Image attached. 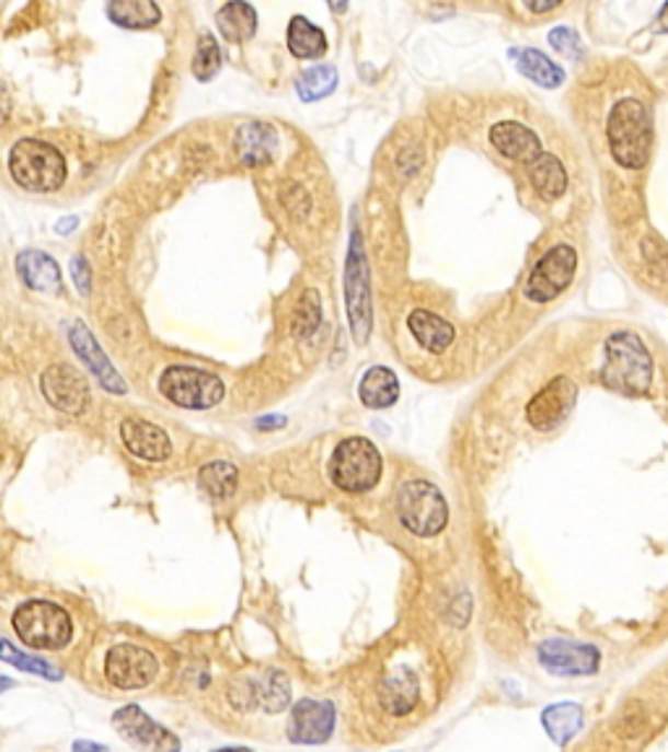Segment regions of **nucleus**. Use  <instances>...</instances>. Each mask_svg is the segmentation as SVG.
Returning a JSON list of instances; mask_svg holds the SVG:
<instances>
[{"mask_svg": "<svg viewBox=\"0 0 668 752\" xmlns=\"http://www.w3.org/2000/svg\"><path fill=\"white\" fill-rule=\"evenodd\" d=\"M528 9L535 11V13H546V11L558 9V3H528Z\"/></svg>", "mask_w": 668, "mask_h": 752, "instance_id": "obj_41", "label": "nucleus"}, {"mask_svg": "<svg viewBox=\"0 0 668 752\" xmlns=\"http://www.w3.org/2000/svg\"><path fill=\"white\" fill-rule=\"evenodd\" d=\"M113 729L141 752H181V740L157 724L139 706H123L113 714Z\"/></svg>", "mask_w": 668, "mask_h": 752, "instance_id": "obj_11", "label": "nucleus"}, {"mask_svg": "<svg viewBox=\"0 0 668 752\" xmlns=\"http://www.w3.org/2000/svg\"><path fill=\"white\" fill-rule=\"evenodd\" d=\"M528 178L533 183L535 194L543 196L546 201H554L558 196H564L567 192V171H564L562 160L554 158V154L543 152L541 158H535L528 165Z\"/></svg>", "mask_w": 668, "mask_h": 752, "instance_id": "obj_24", "label": "nucleus"}, {"mask_svg": "<svg viewBox=\"0 0 668 752\" xmlns=\"http://www.w3.org/2000/svg\"><path fill=\"white\" fill-rule=\"evenodd\" d=\"M77 217H66V220H60L58 222V225H56V230H58V233L60 235H64V233H71V228H77Z\"/></svg>", "mask_w": 668, "mask_h": 752, "instance_id": "obj_40", "label": "nucleus"}, {"mask_svg": "<svg viewBox=\"0 0 668 752\" xmlns=\"http://www.w3.org/2000/svg\"><path fill=\"white\" fill-rule=\"evenodd\" d=\"M71 275H73V282H77L79 293L81 296L90 293V290H92V275H90V264H87L84 256H73Z\"/></svg>", "mask_w": 668, "mask_h": 752, "instance_id": "obj_37", "label": "nucleus"}, {"mask_svg": "<svg viewBox=\"0 0 668 752\" xmlns=\"http://www.w3.org/2000/svg\"><path fill=\"white\" fill-rule=\"evenodd\" d=\"M583 708L577 703H554L541 714V724L546 729V734L556 744H567L577 737V731L583 729Z\"/></svg>", "mask_w": 668, "mask_h": 752, "instance_id": "obj_27", "label": "nucleus"}, {"mask_svg": "<svg viewBox=\"0 0 668 752\" xmlns=\"http://www.w3.org/2000/svg\"><path fill=\"white\" fill-rule=\"evenodd\" d=\"M358 397L366 408H390L400 397V382L387 366H371L358 384Z\"/></svg>", "mask_w": 668, "mask_h": 752, "instance_id": "obj_23", "label": "nucleus"}, {"mask_svg": "<svg viewBox=\"0 0 668 752\" xmlns=\"http://www.w3.org/2000/svg\"><path fill=\"white\" fill-rule=\"evenodd\" d=\"M606 134H609L611 154L619 165L626 171L645 167L653 147V118L645 103L626 97L613 105Z\"/></svg>", "mask_w": 668, "mask_h": 752, "instance_id": "obj_1", "label": "nucleus"}, {"mask_svg": "<svg viewBox=\"0 0 668 752\" xmlns=\"http://www.w3.org/2000/svg\"><path fill=\"white\" fill-rule=\"evenodd\" d=\"M105 13L113 24L126 30H147L162 19L160 5L152 0H113L105 5Z\"/></svg>", "mask_w": 668, "mask_h": 752, "instance_id": "obj_26", "label": "nucleus"}, {"mask_svg": "<svg viewBox=\"0 0 668 752\" xmlns=\"http://www.w3.org/2000/svg\"><path fill=\"white\" fill-rule=\"evenodd\" d=\"M418 676L411 669H402V672L387 676L379 687V703L387 714L392 716H405L418 706Z\"/></svg>", "mask_w": 668, "mask_h": 752, "instance_id": "obj_22", "label": "nucleus"}, {"mask_svg": "<svg viewBox=\"0 0 668 752\" xmlns=\"http://www.w3.org/2000/svg\"><path fill=\"white\" fill-rule=\"evenodd\" d=\"M204 491L215 499H230L238 489V467L228 460H215L199 471Z\"/></svg>", "mask_w": 668, "mask_h": 752, "instance_id": "obj_32", "label": "nucleus"}, {"mask_svg": "<svg viewBox=\"0 0 668 752\" xmlns=\"http://www.w3.org/2000/svg\"><path fill=\"white\" fill-rule=\"evenodd\" d=\"M73 752H111V750L102 748V744L92 742V740H77L73 742Z\"/></svg>", "mask_w": 668, "mask_h": 752, "instance_id": "obj_39", "label": "nucleus"}, {"mask_svg": "<svg viewBox=\"0 0 668 752\" xmlns=\"http://www.w3.org/2000/svg\"><path fill=\"white\" fill-rule=\"evenodd\" d=\"M398 518L405 531L413 536L431 539L445 531L449 520V507L445 494H441L431 481L411 478L400 486L398 491Z\"/></svg>", "mask_w": 668, "mask_h": 752, "instance_id": "obj_4", "label": "nucleus"}, {"mask_svg": "<svg viewBox=\"0 0 668 752\" xmlns=\"http://www.w3.org/2000/svg\"><path fill=\"white\" fill-rule=\"evenodd\" d=\"M220 66H222L220 45H217V39L212 35L204 32V35L199 37V45H196V56H194V63H191V71H194V77L199 81H209L217 77Z\"/></svg>", "mask_w": 668, "mask_h": 752, "instance_id": "obj_34", "label": "nucleus"}, {"mask_svg": "<svg viewBox=\"0 0 668 752\" xmlns=\"http://www.w3.org/2000/svg\"><path fill=\"white\" fill-rule=\"evenodd\" d=\"M9 171L13 181L32 194L58 192L68 175L64 154L37 139H22L11 147Z\"/></svg>", "mask_w": 668, "mask_h": 752, "instance_id": "obj_3", "label": "nucleus"}, {"mask_svg": "<svg viewBox=\"0 0 668 752\" xmlns=\"http://www.w3.org/2000/svg\"><path fill=\"white\" fill-rule=\"evenodd\" d=\"M334 724H337V710L330 701L303 697L290 710L288 737L296 744H324L330 742Z\"/></svg>", "mask_w": 668, "mask_h": 752, "instance_id": "obj_15", "label": "nucleus"}, {"mask_svg": "<svg viewBox=\"0 0 668 752\" xmlns=\"http://www.w3.org/2000/svg\"><path fill=\"white\" fill-rule=\"evenodd\" d=\"M538 661H541L543 669H549L551 674L588 676L598 672L601 653H598L596 646L554 638L538 646Z\"/></svg>", "mask_w": 668, "mask_h": 752, "instance_id": "obj_14", "label": "nucleus"}, {"mask_svg": "<svg viewBox=\"0 0 668 752\" xmlns=\"http://www.w3.org/2000/svg\"><path fill=\"white\" fill-rule=\"evenodd\" d=\"M491 144L496 147V152L504 154V158L525 162L530 165L535 158H541V139L530 131L528 126L517 124V120H502V124H494L488 131Z\"/></svg>", "mask_w": 668, "mask_h": 752, "instance_id": "obj_17", "label": "nucleus"}, {"mask_svg": "<svg viewBox=\"0 0 668 752\" xmlns=\"http://www.w3.org/2000/svg\"><path fill=\"white\" fill-rule=\"evenodd\" d=\"M160 392L178 408L209 410L222 403L224 384L212 371L196 366H170L160 377Z\"/></svg>", "mask_w": 668, "mask_h": 752, "instance_id": "obj_7", "label": "nucleus"}, {"mask_svg": "<svg viewBox=\"0 0 668 752\" xmlns=\"http://www.w3.org/2000/svg\"><path fill=\"white\" fill-rule=\"evenodd\" d=\"M0 659H3L5 663H13V667L24 669V672L45 676V680H53V682H58L60 676H64L56 667H53V663H47L45 659H34V656L22 653V650L13 648L9 640H3V650H0Z\"/></svg>", "mask_w": 668, "mask_h": 752, "instance_id": "obj_35", "label": "nucleus"}, {"mask_svg": "<svg viewBox=\"0 0 668 752\" xmlns=\"http://www.w3.org/2000/svg\"><path fill=\"white\" fill-rule=\"evenodd\" d=\"M645 259H647V264H650V267L653 269H660V273H664V275H668V254H666V251L664 248H660L658 246V243L656 241H653V239H647L645 241Z\"/></svg>", "mask_w": 668, "mask_h": 752, "instance_id": "obj_38", "label": "nucleus"}, {"mask_svg": "<svg viewBox=\"0 0 668 752\" xmlns=\"http://www.w3.org/2000/svg\"><path fill=\"white\" fill-rule=\"evenodd\" d=\"M549 43L556 53H562V56H579V37L569 26H556V30H551Z\"/></svg>", "mask_w": 668, "mask_h": 752, "instance_id": "obj_36", "label": "nucleus"}, {"mask_svg": "<svg viewBox=\"0 0 668 752\" xmlns=\"http://www.w3.org/2000/svg\"><path fill=\"white\" fill-rule=\"evenodd\" d=\"M215 752H254L249 748H222V750H215Z\"/></svg>", "mask_w": 668, "mask_h": 752, "instance_id": "obj_43", "label": "nucleus"}, {"mask_svg": "<svg viewBox=\"0 0 668 752\" xmlns=\"http://www.w3.org/2000/svg\"><path fill=\"white\" fill-rule=\"evenodd\" d=\"M407 329L411 335L418 340L421 348H426L428 354H445L449 345L454 343V327L449 324L445 316L431 314L426 309H415L411 316H407Z\"/></svg>", "mask_w": 668, "mask_h": 752, "instance_id": "obj_20", "label": "nucleus"}, {"mask_svg": "<svg viewBox=\"0 0 668 752\" xmlns=\"http://www.w3.org/2000/svg\"><path fill=\"white\" fill-rule=\"evenodd\" d=\"M660 22H664L660 24V32H668V5L664 9V13H660Z\"/></svg>", "mask_w": 668, "mask_h": 752, "instance_id": "obj_42", "label": "nucleus"}, {"mask_svg": "<svg viewBox=\"0 0 668 752\" xmlns=\"http://www.w3.org/2000/svg\"><path fill=\"white\" fill-rule=\"evenodd\" d=\"M16 269L22 275V280L32 290H39V293H58L64 288V277H60V267L56 264L53 256L43 254V251H24L19 254Z\"/></svg>", "mask_w": 668, "mask_h": 752, "instance_id": "obj_21", "label": "nucleus"}, {"mask_svg": "<svg viewBox=\"0 0 668 752\" xmlns=\"http://www.w3.org/2000/svg\"><path fill=\"white\" fill-rule=\"evenodd\" d=\"M330 478L337 489L360 494L373 489L381 478V455L377 444L366 437H347L334 447Z\"/></svg>", "mask_w": 668, "mask_h": 752, "instance_id": "obj_6", "label": "nucleus"}, {"mask_svg": "<svg viewBox=\"0 0 668 752\" xmlns=\"http://www.w3.org/2000/svg\"><path fill=\"white\" fill-rule=\"evenodd\" d=\"M245 695H249V706H262L267 714H277V710L288 706L290 684L285 680V674L267 672L249 682Z\"/></svg>", "mask_w": 668, "mask_h": 752, "instance_id": "obj_25", "label": "nucleus"}, {"mask_svg": "<svg viewBox=\"0 0 668 752\" xmlns=\"http://www.w3.org/2000/svg\"><path fill=\"white\" fill-rule=\"evenodd\" d=\"M512 56L517 58V71L530 81H535L538 86H546V90H556L558 84H564V69L556 66L549 56H543L541 50L533 47H525V50H515Z\"/></svg>", "mask_w": 668, "mask_h": 752, "instance_id": "obj_28", "label": "nucleus"}, {"mask_svg": "<svg viewBox=\"0 0 668 752\" xmlns=\"http://www.w3.org/2000/svg\"><path fill=\"white\" fill-rule=\"evenodd\" d=\"M256 9L249 3H228L217 11V26L228 43H245L256 35Z\"/></svg>", "mask_w": 668, "mask_h": 752, "instance_id": "obj_29", "label": "nucleus"}, {"mask_svg": "<svg viewBox=\"0 0 668 752\" xmlns=\"http://www.w3.org/2000/svg\"><path fill=\"white\" fill-rule=\"evenodd\" d=\"M277 131L267 124H243L235 134V154L243 165L256 167L275 160Z\"/></svg>", "mask_w": 668, "mask_h": 752, "instance_id": "obj_19", "label": "nucleus"}, {"mask_svg": "<svg viewBox=\"0 0 668 752\" xmlns=\"http://www.w3.org/2000/svg\"><path fill=\"white\" fill-rule=\"evenodd\" d=\"M39 390L53 408L66 413V416H84L90 405V384L81 377V371L68 363H53L43 371Z\"/></svg>", "mask_w": 668, "mask_h": 752, "instance_id": "obj_12", "label": "nucleus"}, {"mask_svg": "<svg viewBox=\"0 0 668 752\" xmlns=\"http://www.w3.org/2000/svg\"><path fill=\"white\" fill-rule=\"evenodd\" d=\"M288 47L296 58H322L326 53V35L306 16H292L288 24Z\"/></svg>", "mask_w": 668, "mask_h": 752, "instance_id": "obj_30", "label": "nucleus"}, {"mask_svg": "<svg viewBox=\"0 0 668 752\" xmlns=\"http://www.w3.org/2000/svg\"><path fill=\"white\" fill-rule=\"evenodd\" d=\"M577 273V251L572 246L549 248L535 262L533 273L525 282V296L533 303H549L572 286Z\"/></svg>", "mask_w": 668, "mask_h": 752, "instance_id": "obj_9", "label": "nucleus"}, {"mask_svg": "<svg viewBox=\"0 0 668 752\" xmlns=\"http://www.w3.org/2000/svg\"><path fill=\"white\" fill-rule=\"evenodd\" d=\"M322 324V301H319L316 290H303V296L298 298L296 314H292V332L298 337H309L319 329Z\"/></svg>", "mask_w": 668, "mask_h": 752, "instance_id": "obj_33", "label": "nucleus"}, {"mask_svg": "<svg viewBox=\"0 0 668 752\" xmlns=\"http://www.w3.org/2000/svg\"><path fill=\"white\" fill-rule=\"evenodd\" d=\"M71 345L79 354L81 361L87 363V369L100 379L102 387L111 392H126V384H123V379L118 377V371H115V366L107 361V356L100 350V345L92 337V332L87 329L81 322L71 324Z\"/></svg>", "mask_w": 668, "mask_h": 752, "instance_id": "obj_18", "label": "nucleus"}, {"mask_svg": "<svg viewBox=\"0 0 668 752\" xmlns=\"http://www.w3.org/2000/svg\"><path fill=\"white\" fill-rule=\"evenodd\" d=\"M13 629L34 650H64L73 635L71 616L50 601H26L19 606L13 612Z\"/></svg>", "mask_w": 668, "mask_h": 752, "instance_id": "obj_5", "label": "nucleus"}, {"mask_svg": "<svg viewBox=\"0 0 668 752\" xmlns=\"http://www.w3.org/2000/svg\"><path fill=\"white\" fill-rule=\"evenodd\" d=\"M577 403V384L569 377L551 379L543 390H538L525 408V418L538 431L556 429L569 416Z\"/></svg>", "mask_w": 668, "mask_h": 752, "instance_id": "obj_13", "label": "nucleus"}, {"mask_svg": "<svg viewBox=\"0 0 668 752\" xmlns=\"http://www.w3.org/2000/svg\"><path fill=\"white\" fill-rule=\"evenodd\" d=\"M606 387L637 397L653 382V358L635 332H613L606 340V361L601 369Z\"/></svg>", "mask_w": 668, "mask_h": 752, "instance_id": "obj_2", "label": "nucleus"}, {"mask_svg": "<svg viewBox=\"0 0 668 752\" xmlns=\"http://www.w3.org/2000/svg\"><path fill=\"white\" fill-rule=\"evenodd\" d=\"M160 674V661L152 650L136 643L113 646L105 656V680L118 690H145Z\"/></svg>", "mask_w": 668, "mask_h": 752, "instance_id": "obj_10", "label": "nucleus"}, {"mask_svg": "<svg viewBox=\"0 0 668 752\" xmlns=\"http://www.w3.org/2000/svg\"><path fill=\"white\" fill-rule=\"evenodd\" d=\"M337 69L330 63H319L313 66V69L303 71L301 79H298L296 90H298V97L303 100V103H319V100L330 97V94L337 90Z\"/></svg>", "mask_w": 668, "mask_h": 752, "instance_id": "obj_31", "label": "nucleus"}, {"mask_svg": "<svg viewBox=\"0 0 668 752\" xmlns=\"http://www.w3.org/2000/svg\"><path fill=\"white\" fill-rule=\"evenodd\" d=\"M120 439L126 450L145 463H165L173 452L168 433L145 418H126L120 424Z\"/></svg>", "mask_w": 668, "mask_h": 752, "instance_id": "obj_16", "label": "nucleus"}, {"mask_svg": "<svg viewBox=\"0 0 668 752\" xmlns=\"http://www.w3.org/2000/svg\"><path fill=\"white\" fill-rule=\"evenodd\" d=\"M345 296H347V320H350L353 337L364 345L371 335V275H368V262L364 254L360 233H353L350 254H347V273H345Z\"/></svg>", "mask_w": 668, "mask_h": 752, "instance_id": "obj_8", "label": "nucleus"}]
</instances>
